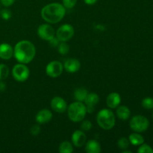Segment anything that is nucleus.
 Returning <instances> with one entry per match:
<instances>
[{
  "instance_id": "nucleus-29",
  "label": "nucleus",
  "mask_w": 153,
  "mask_h": 153,
  "mask_svg": "<svg viewBox=\"0 0 153 153\" xmlns=\"http://www.w3.org/2000/svg\"><path fill=\"white\" fill-rule=\"evenodd\" d=\"M92 128V123L90 120H82L81 123V129L82 131H90Z\"/></svg>"
},
{
  "instance_id": "nucleus-10",
  "label": "nucleus",
  "mask_w": 153,
  "mask_h": 153,
  "mask_svg": "<svg viewBox=\"0 0 153 153\" xmlns=\"http://www.w3.org/2000/svg\"><path fill=\"white\" fill-rule=\"evenodd\" d=\"M51 108L54 111L57 113H64L67 109V102L60 97H55L51 100Z\"/></svg>"
},
{
  "instance_id": "nucleus-20",
  "label": "nucleus",
  "mask_w": 153,
  "mask_h": 153,
  "mask_svg": "<svg viewBox=\"0 0 153 153\" xmlns=\"http://www.w3.org/2000/svg\"><path fill=\"white\" fill-rule=\"evenodd\" d=\"M88 92L85 88H79L74 91V98L76 101L84 102L88 96Z\"/></svg>"
},
{
  "instance_id": "nucleus-33",
  "label": "nucleus",
  "mask_w": 153,
  "mask_h": 153,
  "mask_svg": "<svg viewBox=\"0 0 153 153\" xmlns=\"http://www.w3.org/2000/svg\"><path fill=\"white\" fill-rule=\"evenodd\" d=\"M97 1L98 0H84L85 4H88V5H93V4H96L97 2Z\"/></svg>"
},
{
  "instance_id": "nucleus-27",
  "label": "nucleus",
  "mask_w": 153,
  "mask_h": 153,
  "mask_svg": "<svg viewBox=\"0 0 153 153\" xmlns=\"http://www.w3.org/2000/svg\"><path fill=\"white\" fill-rule=\"evenodd\" d=\"M0 16L4 20H7L12 16V13L9 9L4 8L0 10Z\"/></svg>"
},
{
  "instance_id": "nucleus-18",
  "label": "nucleus",
  "mask_w": 153,
  "mask_h": 153,
  "mask_svg": "<svg viewBox=\"0 0 153 153\" xmlns=\"http://www.w3.org/2000/svg\"><path fill=\"white\" fill-rule=\"evenodd\" d=\"M116 114L119 119L122 120H126L129 118L131 115V111L130 109L126 105H120L117 108Z\"/></svg>"
},
{
  "instance_id": "nucleus-11",
  "label": "nucleus",
  "mask_w": 153,
  "mask_h": 153,
  "mask_svg": "<svg viewBox=\"0 0 153 153\" xmlns=\"http://www.w3.org/2000/svg\"><path fill=\"white\" fill-rule=\"evenodd\" d=\"M85 105L87 108V112L92 113L95 109V106L100 102V97L96 93H90L85 100Z\"/></svg>"
},
{
  "instance_id": "nucleus-13",
  "label": "nucleus",
  "mask_w": 153,
  "mask_h": 153,
  "mask_svg": "<svg viewBox=\"0 0 153 153\" xmlns=\"http://www.w3.org/2000/svg\"><path fill=\"white\" fill-rule=\"evenodd\" d=\"M64 68L68 73H76L80 70L81 63L76 58H69V59L66 60V61L64 62Z\"/></svg>"
},
{
  "instance_id": "nucleus-15",
  "label": "nucleus",
  "mask_w": 153,
  "mask_h": 153,
  "mask_svg": "<svg viewBox=\"0 0 153 153\" xmlns=\"http://www.w3.org/2000/svg\"><path fill=\"white\" fill-rule=\"evenodd\" d=\"M121 102V97L118 93L112 92L106 99V104L110 108H117Z\"/></svg>"
},
{
  "instance_id": "nucleus-22",
  "label": "nucleus",
  "mask_w": 153,
  "mask_h": 153,
  "mask_svg": "<svg viewBox=\"0 0 153 153\" xmlns=\"http://www.w3.org/2000/svg\"><path fill=\"white\" fill-rule=\"evenodd\" d=\"M9 75V68L4 64H0V80H4Z\"/></svg>"
},
{
  "instance_id": "nucleus-8",
  "label": "nucleus",
  "mask_w": 153,
  "mask_h": 153,
  "mask_svg": "<svg viewBox=\"0 0 153 153\" xmlns=\"http://www.w3.org/2000/svg\"><path fill=\"white\" fill-rule=\"evenodd\" d=\"M64 70V65L60 61L49 62L46 67V73L51 78H57L61 76Z\"/></svg>"
},
{
  "instance_id": "nucleus-2",
  "label": "nucleus",
  "mask_w": 153,
  "mask_h": 153,
  "mask_svg": "<svg viewBox=\"0 0 153 153\" xmlns=\"http://www.w3.org/2000/svg\"><path fill=\"white\" fill-rule=\"evenodd\" d=\"M66 8L62 4L58 2L50 3L42 8L41 16L46 22L51 24L58 23L64 17Z\"/></svg>"
},
{
  "instance_id": "nucleus-28",
  "label": "nucleus",
  "mask_w": 153,
  "mask_h": 153,
  "mask_svg": "<svg viewBox=\"0 0 153 153\" xmlns=\"http://www.w3.org/2000/svg\"><path fill=\"white\" fill-rule=\"evenodd\" d=\"M77 0H62V4L67 9H71L75 7Z\"/></svg>"
},
{
  "instance_id": "nucleus-34",
  "label": "nucleus",
  "mask_w": 153,
  "mask_h": 153,
  "mask_svg": "<svg viewBox=\"0 0 153 153\" xmlns=\"http://www.w3.org/2000/svg\"><path fill=\"white\" fill-rule=\"evenodd\" d=\"M6 89V85L2 80H0V91L2 92Z\"/></svg>"
},
{
  "instance_id": "nucleus-21",
  "label": "nucleus",
  "mask_w": 153,
  "mask_h": 153,
  "mask_svg": "<svg viewBox=\"0 0 153 153\" xmlns=\"http://www.w3.org/2000/svg\"><path fill=\"white\" fill-rule=\"evenodd\" d=\"M58 151L61 153H72L73 152V145L68 140L63 141L60 144Z\"/></svg>"
},
{
  "instance_id": "nucleus-16",
  "label": "nucleus",
  "mask_w": 153,
  "mask_h": 153,
  "mask_svg": "<svg viewBox=\"0 0 153 153\" xmlns=\"http://www.w3.org/2000/svg\"><path fill=\"white\" fill-rule=\"evenodd\" d=\"M13 55V49L8 43L0 44V58L3 60H9Z\"/></svg>"
},
{
  "instance_id": "nucleus-14",
  "label": "nucleus",
  "mask_w": 153,
  "mask_h": 153,
  "mask_svg": "<svg viewBox=\"0 0 153 153\" xmlns=\"http://www.w3.org/2000/svg\"><path fill=\"white\" fill-rule=\"evenodd\" d=\"M52 119V113L49 109H42L36 115V121L39 124H45Z\"/></svg>"
},
{
  "instance_id": "nucleus-1",
  "label": "nucleus",
  "mask_w": 153,
  "mask_h": 153,
  "mask_svg": "<svg viewBox=\"0 0 153 153\" xmlns=\"http://www.w3.org/2000/svg\"><path fill=\"white\" fill-rule=\"evenodd\" d=\"M36 55V48L28 40L18 42L13 49V56L21 64H28L33 61Z\"/></svg>"
},
{
  "instance_id": "nucleus-23",
  "label": "nucleus",
  "mask_w": 153,
  "mask_h": 153,
  "mask_svg": "<svg viewBox=\"0 0 153 153\" xmlns=\"http://www.w3.org/2000/svg\"><path fill=\"white\" fill-rule=\"evenodd\" d=\"M58 51L61 55H67L70 51V46L66 42H61L58 46Z\"/></svg>"
},
{
  "instance_id": "nucleus-17",
  "label": "nucleus",
  "mask_w": 153,
  "mask_h": 153,
  "mask_svg": "<svg viewBox=\"0 0 153 153\" xmlns=\"http://www.w3.org/2000/svg\"><path fill=\"white\" fill-rule=\"evenodd\" d=\"M85 151L88 153H100L101 152V145L97 140H90L85 145Z\"/></svg>"
},
{
  "instance_id": "nucleus-9",
  "label": "nucleus",
  "mask_w": 153,
  "mask_h": 153,
  "mask_svg": "<svg viewBox=\"0 0 153 153\" xmlns=\"http://www.w3.org/2000/svg\"><path fill=\"white\" fill-rule=\"evenodd\" d=\"M37 34L44 40H50L55 36V31L49 24H42L37 28Z\"/></svg>"
},
{
  "instance_id": "nucleus-30",
  "label": "nucleus",
  "mask_w": 153,
  "mask_h": 153,
  "mask_svg": "<svg viewBox=\"0 0 153 153\" xmlns=\"http://www.w3.org/2000/svg\"><path fill=\"white\" fill-rule=\"evenodd\" d=\"M30 132L32 134L33 136H37L40 134V126L36 124V125H34L31 126V129H30Z\"/></svg>"
},
{
  "instance_id": "nucleus-6",
  "label": "nucleus",
  "mask_w": 153,
  "mask_h": 153,
  "mask_svg": "<svg viewBox=\"0 0 153 153\" xmlns=\"http://www.w3.org/2000/svg\"><path fill=\"white\" fill-rule=\"evenodd\" d=\"M12 75L16 82H23L28 79L30 71L28 67L25 64H16L12 69Z\"/></svg>"
},
{
  "instance_id": "nucleus-7",
  "label": "nucleus",
  "mask_w": 153,
  "mask_h": 153,
  "mask_svg": "<svg viewBox=\"0 0 153 153\" xmlns=\"http://www.w3.org/2000/svg\"><path fill=\"white\" fill-rule=\"evenodd\" d=\"M74 35V28L70 24H64L58 28L55 33V37L60 42H67Z\"/></svg>"
},
{
  "instance_id": "nucleus-5",
  "label": "nucleus",
  "mask_w": 153,
  "mask_h": 153,
  "mask_svg": "<svg viewBox=\"0 0 153 153\" xmlns=\"http://www.w3.org/2000/svg\"><path fill=\"white\" fill-rule=\"evenodd\" d=\"M129 126L135 132H143L149 128V121L143 115H136L130 120Z\"/></svg>"
},
{
  "instance_id": "nucleus-4",
  "label": "nucleus",
  "mask_w": 153,
  "mask_h": 153,
  "mask_svg": "<svg viewBox=\"0 0 153 153\" xmlns=\"http://www.w3.org/2000/svg\"><path fill=\"white\" fill-rule=\"evenodd\" d=\"M97 121L98 125L102 129L110 130L115 126L116 118L114 114L110 109L104 108L97 114Z\"/></svg>"
},
{
  "instance_id": "nucleus-25",
  "label": "nucleus",
  "mask_w": 153,
  "mask_h": 153,
  "mask_svg": "<svg viewBox=\"0 0 153 153\" xmlns=\"http://www.w3.org/2000/svg\"><path fill=\"white\" fill-rule=\"evenodd\" d=\"M129 140L126 137H121V138H120L117 140V146H119L120 149H123V150L128 149V146H129Z\"/></svg>"
},
{
  "instance_id": "nucleus-31",
  "label": "nucleus",
  "mask_w": 153,
  "mask_h": 153,
  "mask_svg": "<svg viewBox=\"0 0 153 153\" xmlns=\"http://www.w3.org/2000/svg\"><path fill=\"white\" fill-rule=\"evenodd\" d=\"M49 44L52 46H53V47H58V44L60 43V40L55 36L53 38L51 39L50 40H49Z\"/></svg>"
},
{
  "instance_id": "nucleus-24",
  "label": "nucleus",
  "mask_w": 153,
  "mask_h": 153,
  "mask_svg": "<svg viewBox=\"0 0 153 153\" xmlns=\"http://www.w3.org/2000/svg\"><path fill=\"white\" fill-rule=\"evenodd\" d=\"M141 105L143 108L148 109H153V98L152 97H146L143 99L141 102Z\"/></svg>"
},
{
  "instance_id": "nucleus-26",
  "label": "nucleus",
  "mask_w": 153,
  "mask_h": 153,
  "mask_svg": "<svg viewBox=\"0 0 153 153\" xmlns=\"http://www.w3.org/2000/svg\"><path fill=\"white\" fill-rule=\"evenodd\" d=\"M140 147L137 149V152L139 153H153V149L149 145L146 143H142L140 145Z\"/></svg>"
},
{
  "instance_id": "nucleus-3",
  "label": "nucleus",
  "mask_w": 153,
  "mask_h": 153,
  "mask_svg": "<svg viewBox=\"0 0 153 153\" xmlns=\"http://www.w3.org/2000/svg\"><path fill=\"white\" fill-rule=\"evenodd\" d=\"M87 113L88 112L86 105L83 102H74L67 107L68 117L73 122H82L86 116Z\"/></svg>"
},
{
  "instance_id": "nucleus-12",
  "label": "nucleus",
  "mask_w": 153,
  "mask_h": 153,
  "mask_svg": "<svg viewBox=\"0 0 153 153\" xmlns=\"http://www.w3.org/2000/svg\"><path fill=\"white\" fill-rule=\"evenodd\" d=\"M87 137L82 130H76L72 135V142L76 147H82L86 143Z\"/></svg>"
},
{
  "instance_id": "nucleus-19",
  "label": "nucleus",
  "mask_w": 153,
  "mask_h": 153,
  "mask_svg": "<svg viewBox=\"0 0 153 153\" xmlns=\"http://www.w3.org/2000/svg\"><path fill=\"white\" fill-rule=\"evenodd\" d=\"M128 140H129L130 143H131L134 146H140L142 143H144L143 137L137 132L132 133V134H130L129 137H128Z\"/></svg>"
},
{
  "instance_id": "nucleus-35",
  "label": "nucleus",
  "mask_w": 153,
  "mask_h": 153,
  "mask_svg": "<svg viewBox=\"0 0 153 153\" xmlns=\"http://www.w3.org/2000/svg\"><path fill=\"white\" fill-rule=\"evenodd\" d=\"M123 153H131V151H128V150H125V149H124V150L123 151Z\"/></svg>"
},
{
  "instance_id": "nucleus-36",
  "label": "nucleus",
  "mask_w": 153,
  "mask_h": 153,
  "mask_svg": "<svg viewBox=\"0 0 153 153\" xmlns=\"http://www.w3.org/2000/svg\"><path fill=\"white\" fill-rule=\"evenodd\" d=\"M152 117H153V113H152Z\"/></svg>"
},
{
  "instance_id": "nucleus-32",
  "label": "nucleus",
  "mask_w": 153,
  "mask_h": 153,
  "mask_svg": "<svg viewBox=\"0 0 153 153\" xmlns=\"http://www.w3.org/2000/svg\"><path fill=\"white\" fill-rule=\"evenodd\" d=\"M0 2L4 7H10L15 2V0H0Z\"/></svg>"
}]
</instances>
